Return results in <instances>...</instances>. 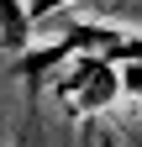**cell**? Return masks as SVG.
<instances>
[{
  "label": "cell",
  "mask_w": 142,
  "mask_h": 147,
  "mask_svg": "<svg viewBox=\"0 0 142 147\" xmlns=\"http://www.w3.org/2000/svg\"><path fill=\"white\" fill-rule=\"evenodd\" d=\"M53 89H58V100L74 110V116H95V110H105L116 95H121V68L105 63V58H90V53H79L74 63H68L58 79H53Z\"/></svg>",
  "instance_id": "6da1fadb"
},
{
  "label": "cell",
  "mask_w": 142,
  "mask_h": 147,
  "mask_svg": "<svg viewBox=\"0 0 142 147\" xmlns=\"http://www.w3.org/2000/svg\"><path fill=\"white\" fill-rule=\"evenodd\" d=\"M63 5H74V0H32V26H42V21H53Z\"/></svg>",
  "instance_id": "277c9868"
},
{
  "label": "cell",
  "mask_w": 142,
  "mask_h": 147,
  "mask_svg": "<svg viewBox=\"0 0 142 147\" xmlns=\"http://www.w3.org/2000/svg\"><path fill=\"white\" fill-rule=\"evenodd\" d=\"M0 42H5L16 58L32 53V0H0Z\"/></svg>",
  "instance_id": "3957f363"
},
{
  "label": "cell",
  "mask_w": 142,
  "mask_h": 147,
  "mask_svg": "<svg viewBox=\"0 0 142 147\" xmlns=\"http://www.w3.org/2000/svg\"><path fill=\"white\" fill-rule=\"evenodd\" d=\"M121 95H137L142 100V68H121Z\"/></svg>",
  "instance_id": "5b68a950"
},
{
  "label": "cell",
  "mask_w": 142,
  "mask_h": 147,
  "mask_svg": "<svg viewBox=\"0 0 142 147\" xmlns=\"http://www.w3.org/2000/svg\"><path fill=\"white\" fill-rule=\"evenodd\" d=\"M63 42L68 53H90V58H105L116 68H142V32L126 26H111V21H68L63 26Z\"/></svg>",
  "instance_id": "7a4b0ae2"
}]
</instances>
